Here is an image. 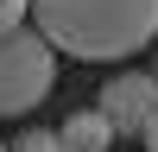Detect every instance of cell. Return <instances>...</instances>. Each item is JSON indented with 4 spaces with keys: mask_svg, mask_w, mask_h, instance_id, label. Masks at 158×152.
<instances>
[{
    "mask_svg": "<svg viewBox=\"0 0 158 152\" xmlns=\"http://www.w3.org/2000/svg\"><path fill=\"white\" fill-rule=\"evenodd\" d=\"M139 146H146V152H158V114L146 120V133H139Z\"/></svg>",
    "mask_w": 158,
    "mask_h": 152,
    "instance_id": "cell-7",
    "label": "cell"
},
{
    "mask_svg": "<svg viewBox=\"0 0 158 152\" xmlns=\"http://www.w3.org/2000/svg\"><path fill=\"white\" fill-rule=\"evenodd\" d=\"M152 76H158V57H152Z\"/></svg>",
    "mask_w": 158,
    "mask_h": 152,
    "instance_id": "cell-8",
    "label": "cell"
},
{
    "mask_svg": "<svg viewBox=\"0 0 158 152\" xmlns=\"http://www.w3.org/2000/svg\"><path fill=\"white\" fill-rule=\"evenodd\" d=\"M114 139H120V133L108 127V114H101V108H76L70 120L57 127V146H63V152H108Z\"/></svg>",
    "mask_w": 158,
    "mask_h": 152,
    "instance_id": "cell-4",
    "label": "cell"
},
{
    "mask_svg": "<svg viewBox=\"0 0 158 152\" xmlns=\"http://www.w3.org/2000/svg\"><path fill=\"white\" fill-rule=\"evenodd\" d=\"M57 89V51L44 44V32H6L0 38V120H19Z\"/></svg>",
    "mask_w": 158,
    "mask_h": 152,
    "instance_id": "cell-2",
    "label": "cell"
},
{
    "mask_svg": "<svg viewBox=\"0 0 158 152\" xmlns=\"http://www.w3.org/2000/svg\"><path fill=\"white\" fill-rule=\"evenodd\" d=\"M51 51L82 63H120L158 38V0H32Z\"/></svg>",
    "mask_w": 158,
    "mask_h": 152,
    "instance_id": "cell-1",
    "label": "cell"
},
{
    "mask_svg": "<svg viewBox=\"0 0 158 152\" xmlns=\"http://www.w3.org/2000/svg\"><path fill=\"white\" fill-rule=\"evenodd\" d=\"M0 152H6V146H0Z\"/></svg>",
    "mask_w": 158,
    "mask_h": 152,
    "instance_id": "cell-9",
    "label": "cell"
},
{
    "mask_svg": "<svg viewBox=\"0 0 158 152\" xmlns=\"http://www.w3.org/2000/svg\"><path fill=\"white\" fill-rule=\"evenodd\" d=\"M101 114H108V127L114 133H146V120L158 114V76L152 70H120L108 89H101V101H95Z\"/></svg>",
    "mask_w": 158,
    "mask_h": 152,
    "instance_id": "cell-3",
    "label": "cell"
},
{
    "mask_svg": "<svg viewBox=\"0 0 158 152\" xmlns=\"http://www.w3.org/2000/svg\"><path fill=\"white\" fill-rule=\"evenodd\" d=\"M19 152H63V146H57V133H51V139H25Z\"/></svg>",
    "mask_w": 158,
    "mask_h": 152,
    "instance_id": "cell-6",
    "label": "cell"
},
{
    "mask_svg": "<svg viewBox=\"0 0 158 152\" xmlns=\"http://www.w3.org/2000/svg\"><path fill=\"white\" fill-rule=\"evenodd\" d=\"M25 19H32V0H0V38H6V32H19Z\"/></svg>",
    "mask_w": 158,
    "mask_h": 152,
    "instance_id": "cell-5",
    "label": "cell"
}]
</instances>
